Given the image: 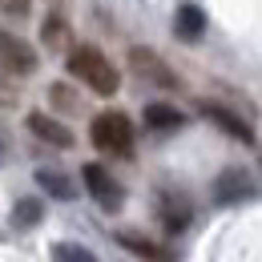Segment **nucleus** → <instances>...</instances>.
<instances>
[{
  "label": "nucleus",
  "instance_id": "nucleus-4",
  "mask_svg": "<svg viewBox=\"0 0 262 262\" xmlns=\"http://www.w3.org/2000/svg\"><path fill=\"white\" fill-rule=\"evenodd\" d=\"M0 69H4V73H16V77L36 73V53H33V45L0 29Z\"/></svg>",
  "mask_w": 262,
  "mask_h": 262
},
{
  "label": "nucleus",
  "instance_id": "nucleus-10",
  "mask_svg": "<svg viewBox=\"0 0 262 262\" xmlns=\"http://www.w3.org/2000/svg\"><path fill=\"white\" fill-rule=\"evenodd\" d=\"M202 113L210 117V121H218L222 129L230 133V137H238V141H246V145H254V129L242 121V117H234L230 109H222V105H202Z\"/></svg>",
  "mask_w": 262,
  "mask_h": 262
},
{
  "label": "nucleus",
  "instance_id": "nucleus-16",
  "mask_svg": "<svg viewBox=\"0 0 262 262\" xmlns=\"http://www.w3.org/2000/svg\"><path fill=\"white\" fill-rule=\"evenodd\" d=\"M29 4H33V0H0V12H4V16H25Z\"/></svg>",
  "mask_w": 262,
  "mask_h": 262
},
{
  "label": "nucleus",
  "instance_id": "nucleus-17",
  "mask_svg": "<svg viewBox=\"0 0 262 262\" xmlns=\"http://www.w3.org/2000/svg\"><path fill=\"white\" fill-rule=\"evenodd\" d=\"M65 29H61V20H45V40H61Z\"/></svg>",
  "mask_w": 262,
  "mask_h": 262
},
{
  "label": "nucleus",
  "instance_id": "nucleus-8",
  "mask_svg": "<svg viewBox=\"0 0 262 262\" xmlns=\"http://www.w3.org/2000/svg\"><path fill=\"white\" fill-rule=\"evenodd\" d=\"M173 33L182 36V40H202L206 33V12L198 8V4H178V12H173Z\"/></svg>",
  "mask_w": 262,
  "mask_h": 262
},
{
  "label": "nucleus",
  "instance_id": "nucleus-9",
  "mask_svg": "<svg viewBox=\"0 0 262 262\" xmlns=\"http://www.w3.org/2000/svg\"><path fill=\"white\" fill-rule=\"evenodd\" d=\"M29 129L40 137V141H49V145H57V149H69L73 145V133L61 125V121H53V117H45V113H29Z\"/></svg>",
  "mask_w": 262,
  "mask_h": 262
},
{
  "label": "nucleus",
  "instance_id": "nucleus-5",
  "mask_svg": "<svg viewBox=\"0 0 262 262\" xmlns=\"http://www.w3.org/2000/svg\"><path fill=\"white\" fill-rule=\"evenodd\" d=\"M242 198H254V178L246 169H222L214 182V202L218 206H234Z\"/></svg>",
  "mask_w": 262,
  "mask_h": 262
},
{
  "label": "nucleus",
  "instance_id": "nucleus-12",
  "mask_svg": "<svg viewBox=\"0 0 262 262\" xmlns=\"http://www.w3.org/2000/svg\"><path fill=\"white\" fill-rule=\"evenodd\" d=\"M182 121H186V117H182L173 105H162V101H158V105H145V125H149V129L169 133V129H182Z\"/></svg>",
  "mask_w": 262,
  "mask_h": 262
},
{
  "label": "nucleus",
  "instance_id": "nucleus-11",
  "mask_svg": "<svg viewBox=\"0 0 262 262\" xmlns=\"http://www.w3.org/2000/svg\"><path fill=\"white\" fill-rule=\"evenodd\" d=\"M117 242L121 246H129L137 258H145V262H173V254L169 250H162L158 242H149V238H141V234H117Z\"/></svg>",
  "mask_w": 262,
  "mask_h": 262
},
{
  "label": "nucleus",
  "instance_id": "nucleus-6",
  "mask_svg": "<svg viewBox=\"0 0 262 262\" xmlns=\"http://www.w3.org/2000/svg\"><path fill=\"white\" fill-rule=\"evenodd\" d=\"M158 218H162V226L169 234H182V230L190 226V218H194V210H190V198L186 194H169L162 190L158 194Z\"/></svg>",
  "mask_w": 262,
  "mask_h": 262
},
{
  "label": "nucleus",
  "instance_id": "nucleus-1",
  "mask_svg": "<svg viewBox=\"0 0 262 262\" xmlns=\"http://www.w3.org/2000/svg\"><path fill=\"white\" fill-rule=\"evenodd\" d=\"M65 65H69V73H73L77 81H85V85H89L97 97H113V93H117V85H121V77H117L113 61H109L101 49H93V45L73 49Z\"/></svg>",
  "mask_w": 262,
  "mask_h": 262
},
{
  "label": "nucleus",
  "instance_id": "nucleus-7",
  "mask_svg": "<svg viewBox=\"0 0 262 262\" xmlns=\"http://www.w3.org/2000/svg\"><path fill=\"white\" fill-rule=\"evenodd\" d=\"M129 65H133V73L149 77V81H154V85H162V89H173V85H178V77H173V73H169L154 53H145V49H133V53H129Z\"/></svg>",
  "mask_w": 262,
  "mask_h": 262
},
{
  "label": "nucleus",
  "instance_id": "nucleus-15",
  "mask_svg": "<svg viewBox=\"0 0 262 262\" xmlns=\"http://www.w3.org/2000/svg\"><path fill=\"white\" fill-rule=\"evenodd\" d=\"M53 262H97V258H93V250H85L77 242H57L53 246Z\"/></svg>",
  "mask_w": 262,
  "mask_h": 262
},
{
  "label": "nucleus",
  "instance_id": "nucleus-3",
  "mask_svg": "<svg viewBox=\"0 0 262 262\" xmlns=\"http://www.w3.org/2000/svg\"><path fill=\"white\" fill-rule=\"evenodd\" d=\"M81 178H85V190L97 198L101 210H109V214H113V210H121V202H125V190H121V186L109 178V169H105V165L89 162L85 169H81Z\"/></svg>",
  "mask_w": 262,
  "mask_h": 262
},
{
  "label": "nucleus",
  "instance_id": "nucleus-2",
  "mask_svg": "<svg viewBox=\"0 0 262 262\" xmlns=\"http://www.w3.org/2000/svg\"><path fill=\"white\" fill-rule=\"evenodd\" d=\"M89 137L101 154H117V158H129L133 154V125L125 113H101L89 125Z\"/></svg>",
  "mask_w": 262,
  "mask_h": 262
},
{
  "label": "nucleus",
  "instance_id": "nucleus-13",
  "mask_svg": "<svg viewBox=\"0 0 262 262\" xmlns=\"http://www.w3.org/2000/svg\"><path fill=\"white\" fill-rule=\"evenodd\" d=\"M36 182L49 190L53 198H61V202H69V198H77V186L69 182L61 169H36Z\"/></svg>",
  "mask_w": 262,
  "mask_h": 262
},
{
  "label": "nucleus",
  "instance_id": "nucleus-14",
  "mask_svg": "<svg viewBox=\"0 0 262 262\" xmlns=\"http://www.w3.org/2000/svg\"><path fill=\"white\" fill-rule=\"evenodd\" d=\"M40 214H45V210H40L36 198H20V202L12 206V226L16 230H33L36 222H40Z\"/></svg>",
  "mask_w": 262,
  "mask_h": 262
}]
</instances>
